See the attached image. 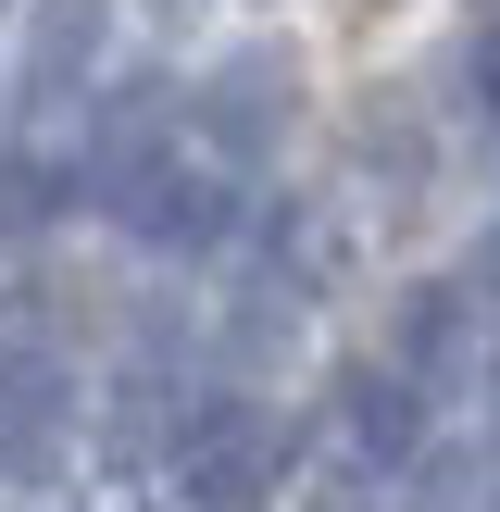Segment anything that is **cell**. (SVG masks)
Wrapping results in <instances>:
<instances>
[{
    "label": "cell",
    "instance_id": "cell-1",
    "mask_svg": "<svg viewBox=\"0 0 500 512\" xmlns=\"http://www.w3.org/2000/svg\"><path fill=\"white\" fill-rule=\"evenodd\" d=\"M288 463H300V425L275 413V400H200L188 438H175L188 512H263L275 488H288Z\"/></svg>",
    "mask_w": 500,
    "mask_h": 512
},
{
    "label": "cell",
    "instance_id": "cell-2",
    "mask_svg": "<svg viewBox=\"0 0 500 512\" xmlns=\"http://www.w3.org/2000/svg\"><path fill=\"white\" fill-rule=\"evenodd\" d=\"M288 125H300V63L288 50H225V63L200 75V138H213V163H263Z\"/></svg>",
    "mask_w": 500,
    "mask_h": 512
},
{
    "label": "cell",
    "instance_id": "cell-3",
    "mask_svg": "<svg viewBox=\"0 0 500 512\" xmlns=\"http://www.w3.org/2000/svg\"><path fill=\"white\" fill-rule=\"evenodd\" d=\"M338 450L375 463V475H413V450H425V388H413L400 363H350V375H338Z\"/></svg>",
    "mask_w": 500,
    "mask_h": 512
},
{
    "label": "cell",
    "instance_id": "cell-4",
    "mask_svg": "<svg viewBox=\"0 0 500 512\" xmlns=\"http://www.w3.org/2000/svg\"><path fill=\"white\" fill-rule=\"evenodd\" d=\"M63 425H75V388H63V363L13 350V363H0V475H50Z\"/></svg>",
    "mask_w": 500,
    "mask_h": 512
},
{
    "label": "cell",
    "instance_id": "cell-5",
    "mask_svg": "<svg viewBox=\"0 0 500 512\" xmlns=\"http://www.w3.org/2000/svg\"><path fill=\"white\" fill-rule=\"evenodd\" d=\"M100 50H113V0H38V13H25V88L75 100L100 75Z\"/></svg>",
    "mask_w": 500,
    "mask_h": 512
},
{
    "label": "cell",
    "instance_id": "cell-6",
    "mask_svg": "<svg viewBox=\"0 0 500 512\" xmlns=\"http://www.w3.org/2000/svg\"><path fill=\"white\" fill-rule=\"evenodd\" d=\"M463 350H475V288H413V300H400V350H388V363L413 375V388H438Z\"/></svg>",
    "mask_w": 500,
    "mask_h": 512
},
{
    "label": "cell",
    "instance_id": "cell-7",
    "mask_svg": "<svg viewBox=\"0 0 500 512\" xmlns=\"http://www.w3.org/2000/svg\"><path fill=\"white\" fill-rule=\"evenodd\" d=\"M413 512H500V450H413Z\"/></svg>",
    "mask_w": 500,
    "mask_h": 512
},
{
    "label": "cell",
    "instance_id": "cell-8",
    "mask_svg": "<svg viewBox=\"0 0 500 512\" xmlns=\"http://www.w3.org/2000/svg\"><path fill=\"white\" fill-rule=\"evenodd\" d=\"M475 100H488V125H500V25L475 38Z\"/></svg>",
    "mask_w": 500,
    "mask_h": 512
},
{
    "label": "cell",
    "instance_id": "cell-9",
    "mask_svg": "<svg viewBox=\"0 0 500 512\" xmlns=\"http://www.w3.org/2000/svg\"><path fill=\"white\" fill-rule=\"evenodd\" d=\"M338 512H350V500H338Z\"/></svg>",
    "mask_w": 500,
    "mask_h": 512
}]
</instances>
